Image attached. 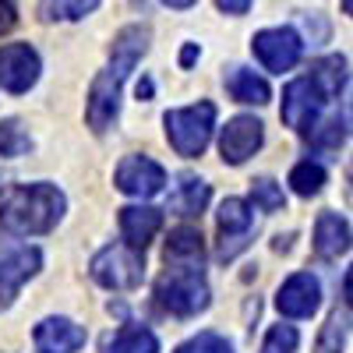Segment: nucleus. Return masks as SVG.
Masks as SVG:
<instances>
[{
  "label": "nucleus",
  "mask_w": 353,
  "mask_h": 353,
  "mask_svg": "<svg viewBox=\"0 0 353 353\" xmlns=\"http://www.w3.org/2000/svg\"><path fill=\"white\" fill-rule=\"evenodd\" d=\"M68 209V198L57 184H11L0 194V230L14 233V237H36L50 233L61 223Z\"/></svg>",
  "instance_id": "obj_1"
},
{
  "label": "nucleus",
  "mask_w": 353,
  "mask_h": 353,
  "mask_svg": "<svg viewBox=\"0 0 353 353\" xmlns=\"http://www.w3.org/2000/svg\"><path fill=\"white\" fill-rule=\"evenodd\" d=\"M209 283H205V269L194 265H166V272L156 279V304L166 314L176 318H194L209 307Z\"/></svg>",
  "instance_id": "obj_2"
},
{
  "label": "nucleus",
  "mask_w": 353,
  "mask_h": 353,
  "mask_svg": "<svg viewBox=\"0 0 353 353\" xmlns=\"http://www.w3.org/2000/svg\"><path fill=\"white\" fill-rule=\"evenodd\" d=\"M166 124V141L173 145L176 156L184 159H194L205 152V145L212 138V128H216V106L212 103H194V106H181V110H170L163 117Z\"/></svg>",
  "instance_id": "obj_3"
},
{
  "label": "nucleus",
  "mask_w": 353,
  "mask_h": 353,
  "mask_svg": "<svg viewBox=\"0 0 353 353\" xmlns=\"http://www.w3.org/2000/svg\"><path fill=\"white\" fill-rule=\"evenodd\" d=\"M88 272L106 290H134L145 279V254L128 244H110L92 258Z\"/></svg>",
  "instance_id": "obj_4"
},
{
  "label": "nucleus",
  "mask_w": 353,
  "mask_h": 353,
  "mask_svg": "<svg viewBox=\"0 0 353 353\" xmlns=\"http://www.w3.org/2000/svg\"><path fill=\"white\" fill-rule=\"evenodd\" d=\"M251 53L261 61L265 71L272 74H283V71H293L301 64V53H304V39L293 32V28L279 25V28H261L251 39Z\"/></svg>",
  "instance_id": "obj_5"
},
{
  "label": "nucleus",
  "mask_w": 353,
  "mask_h": 353,
  "mask_svg": "<svg viewBox=\"0 0 353 353\" xmlns=\"http://www.w3.org/2000/svg\"><path fill=\"white\" fill-rule=\"evenodd\" d=\"M329 99L318 92L311 85V78H293L286 88H283V124L293 128L297 134H311L318 128V117H321V106Z\"/></svg>",
  "instance_id": "obj_6"
},
{
  "label": "nucleus",
  "mask_w": 353,
  "mask_h": 353,
  "mask_svg": "<svg viewBox=\"0 0 353 353\" xmlns=\"http://www.w3.org/2000/svg\"><path fill=\"white\" fill-rule=\"evenodd\" d=\"M219 261H233L248 244L254 233V212L244 198H226L219 205Z\"/></svg>",
  "instance_id": "obj_7"
},
{
  "label": "nucleus",
  "mask_w": 353,
  "mask_h": 353,
  "mask_svg": "<svg viewBox=\"0 0 353 353\" xmlns=\"http://www.w3.org/2000/svg\"><path fill=\"white\" fill-rule=\"evenodd\" d=\"M39 53L28 46V43H8V46H0V88L4 92H28L36 81H39Z\"/></svg>",
  "instance_id": "obj_8"
},
{
  "label": "nucleus",
  "mask_w": 353,
  "mask_h": 353,
  "mask_svg": "<svg viewBox=\"0 0 353 353\" xmlns=\"http://www.w3.org/2000/svg\"><path fill=\"white\" fill-rule=\"evenodd\" d=\"M261 141H265V124L258 117L241 113L233 121H226V128L219 131V156L230 166H241L261 149Z\"/></svg>",
  "instance_id": "obj_9"
},
{
  "label": "nucleus",
  "mask_w": 353,
  "mask_h": 353,
  "mask_svg": "<svg viewBox=\"0 0 353 353\" xmlns=\"http://www.w3.org/2000/svg\"><path fill=\"white\" fill-rule=\"evenodd\" d=\"M113 184L131 198H152L166 184V170L149 156H124L121 166L113 170Z\"/></svg>",
  "instance_id": "obj_10"
},
{
  "label": "nucleus",
  "mask_w": 353,
  "mask_h": 353,
  "mask_svg": "<svg viewBox=\"0 0 353 353\" xmlns=\"http://www.w3.org/2000/svg\"><path fill=\"white\" fill-rule=\"evenodd\" d=\"M117 113H121V78H117L110 68L99 71L92 78V88H88V103H85V121L96 134H103L113 121Z\"/></svg>",
  "instance_id": "obj_11"
},
{
  "label": "nucleus",
  "mask_w": 353,
  "mask_h": 353,
  "mask_svg": "<svg viewBox=\"0 0 353 353\" xmlns=\"http://www.w3.org/2000/svg\"><path fill=\"white\" fill-rule=\"evenodd\" d=\"M318 304H321V283L311 272H293L276 293V307L286 318H311Z\"/></svg>",
  "instance_id": "obj_12"
},
{
  "label": "nucleus",
  "mask_w": 353,
  "mask_h": 353,
  "mask_svg": "<svg viewBox=\"0 0 353 353\" xmlns=\"http://www.w3.org/2000/svg\"><path fill=\"white\" fill-rule=\"evenodd\" d=\"M39 265H43L39 248H18L0 261V311H8L14 304L18 290L39 272Z\"/></svg>",
  "instance_id": "obj_13"
},
{
  "label": "nucleus",
  "mask_w": 353,
  "mask_h": 353,
  "mask_svg": "<svg viewBox=\"0 0 353 353\" xmlns=\"http://www.w3.org/2000/svg\"><path fill=\"white\" fill-rule=\"evenodd\" d=\"M149 25H128L121 28V32L113 36V46H110V71L117 78H124L138 68V61L145 57V50H149Z\"/></svg>",
  "instance_id": "obj_14"
},
{
  "label": "nucleus",
  "mask_w": 353,
  "mask_h": 353,
  "mask_svg": "<svg viewBox=\"0 0 353 353\" xmlns=\"http://www.w3.org/2000/svg\"><path fill=\"white\" fill-rule=\"evenodd\" d=\"M117 223H121V237H124V244L145 254L149 241L156 237L159 226H163V212L152 209V205H124L121 216H117Z\"/></svg>",
  "instance_id": "obj_15"
},
{
  "label": "nucleus",
  "mask_w": 353,
  "mask_h": 353,
  "mask_svg": "<svg viewBox=\"0 0 353 353\" xmlns=\"http://www.w3.org/2000/svg\"><path fill=\"white\" fill-rule=\"evenodd\" d=\"M32 339L46 353H74L85 346V329L74 325L71 318H43L32 332Z\"/></svg>",
  "instance_id": "obj_16"
},
{
  "label": "nucleus",
  "mask_w": 353,
  "mask_h": 353,
  "mask_svg": "<svg viewBox=\"0 0 353 353\" xmlns=\"http://www.w3.org/2000/svg\"><path fill=\"white\" fill-rule=\"evenodd\" d=\"M350 248H353V230H350V223H346L339 212H321L318 223H314V251H318V258L332 261V258L346 254Z\"/></svg>",
  "instance_id": "obj_17"
},
{
  "label": "nucleus",
  "mask_w": 353,
  "mask_h": 353,
  "mask_svg": "<svg viewBox=\"0 0 353 353\" xmlns=\"http://www.w3.org/2000/svg\"><path fill=\"white\" fill-rule=\"evenodd\" d=\"M212 198V188L201 181V176L194 173H181L176 176V188L170 194V209L176 216H201L205 212V205H209Z\"/></svg>",
  "instance_id": "obj_18"
},
{
  "label": "nucleus",
  "mask_w": 353,
  "mask_h": 353,
  "mask_svg": "<svg viewBox=\"0 0 353 353\" xmlns=\"http://www.w3.org/2000/svg\"><path fill=\"white\" fill-rule=\"evenodd\" d=\"M166 265H194L205 269V244L194 226H176L166 237Z\"/></svg>",
  "instance_id": "obj_19"
},
{
  "label": "nucleus",
  "mask_w": 353,
  "mask_h": 353,
  "mask_svg": "<svg viewBox=\"0 0 353 353\" xmlns=\"http://www.w3.org/2000/svg\"><path fill=\"white\" fill-rule=\"evenodd\" d=\"M226 92L233 96V103H248V106H265L272 99V88L261 74H254L251 68H233L226 74Z\"/></svg>",
  "instance_id": "obj_20"
},
{
  "label": "nucleus",
  "mask_w": 353,
  "mask_h": 353,
  "mask_svg": "<svg viewBox=\"0 0 353 353\" xmlns=\"http://www.w3.org/2000/svg\"><path fill=\"white\" fill-rule=\"evenodd\" d=\"M307 78H311V85H314L325 99H336L339 88L346 85V57H343V53L318 57V61L311 64V71H307Z\"/></svg>",
  "instance_id": "obj_21"
},
{
  "label": "nucleus",
  "mask_w": 353,
  "mask_h": 353,
  "mask_svg": "<svg viewBox=\"0 0 353 353\" xmlns=\"http://www.w3.org/2000/svg\"><path fill=\"white\" fill-rule=\"evenodd\" d=\"M106 353H159V339L145 325H124L106 346Z\"/></svg>",
  "instance_id": "obj_22"
},
{
  "label": "nucleus",
  "mask_w": 353,
  "mask_h": 353,
  "mask_svg": "<svg viewBox=\"0 0 353 353\" xmlns=\"http://www.w3.org/2000/svg\"><path fill=\"white\" fill-rule=\"evenodd\" d=\"M290 188L297 191L301 198H314L321 188H325V166L314 163V159H304L290 170Z\"/></svg>",
  "instance_id": "obj_23"
},
{
  "label": "nucleus",
  "mask_w": 353,
  "mask_h": 353,
  "mask_svg": "<svg viewBox=\"0 0 353 353\" xmlns=\"http://www.w3.org/2000/svg\"><path fill=\"white\" fill-rule=\"evenodd\" d=\"M346 332H350L346 318H343L339 311H332V314L325 318V325H321V332H318L314 353H343V346H346Z\"/></svg>",
  "instance_id": "obj_24"
},
{
  "label": "nucleus",
  "mask_w": 353,
  "mask_h": 353,
  "mask_svg": "<svg viewBox=\"0 0 353 353\" xmlns=\"http://www.w3.org/2000/svg\"><path fill=\"white\" fill-rule=\"evenodd\" d=\"M32 149V138L21 128V121H0V156L4 159H18Z\"/></svg>",
  "instance_id": "obj_25"
},
{
  "label": "nucleus",
  "mask_w": 353,
  "mask_h": 353,
  "mask_svg": "<svg viewBox=\"0 0 353 353\" xmlns=\"http://www.w3.org/2000/svg\"><path fill=\"white\" fill-rule=\"evenodd\" d=\"M251 201L258 205L261 212H279L286 205V194H283V188L272 181V176H258V181H251Z\"/></svg>",
  "instance_id": "obj_26"
},
{
  "label": "nucleus",
  "mask_w": 353,
  "mask_h": 353,
  "mask_svg": "<svg viewBox=\"0 0 353 353\" xmlns=\"http://www.w3.org/2000/svg\"><path fill=\"white\" fill-rule=\"evenodd\" d=\"M297 343H301V332L293 325H272L261 343V353H297Z\"/></svg>",
  "instance_id": "obj_27"
},
{
  "label": "nucleus",
  "mask_w": 353,
  "mask_h": 353,
  "mask_svg": "<svg viewBox=\"0 0 353 353\" xmlns=\"http://www.w3.org/2000/svg\"><path fill=\"white\" fill-rule=\"evenodd\" d=\"M307 138L314 141V149H321V152H336L339 145H343V138H346V131H343V121H325V124H318Z\"/></svg>",
  "instance_id": "obj_28"
},
{
  "label": "nucleus",
  "mask_w": 353,
  "mask_h": 353,
  "mask_svg": "<svg viewBox=\"0 0 353 353\" xmlns=\"http://www.w3.org/2000/svg\"><path fill=\"white\" fill-rule=\"evenodd\" d=\"M176 353H233V346L219 332H198L184 346H176Z\"/></svg>",
  "instance_id": "obj_29"
},
{
  "label": "nucleus",
  "mask_w": 353,
  "mask_h": 353,
  "mask_svg": "<svg viewBox=\"0 0 353 353\" xmlns=\"http://www.w3.org/2000/svg\"><path fill=\"white\" fill-rule=\"evenodd\" d=\"M99 4L96 0H85V4H43V18L46 21H74V18H85L88 11H96Z\"/></svg>",
  "instance_id": "obj_30"
},
{
  "label": "nucleus",
  "mask_w": 353,
  "mask_h": 353,
  "mask_svg": "<svg viewBox=\"0 0 353 353\" xmlns=\"http://www.w3.org/2000/svg\"><path fill=\"white\" fill-rule=\"evenodd\" d=\"M18 14H14V4H0V32H8V28H14Z\"/></svg>",
  "instance_id": "obj_31"
},
{
  "label": "nucleus",
  "mask_w": 353,
  "mask_h": 353,
  "mask_svg": "<svg viewBox=\"0 0 353 353\" xmlns=\"http://www.w3.org/2000/svg\"><path fill=\"white\" fill-rule=\"evenodd\" d=\"M343 128L353 131V81H350V88H346V103H343Z\"/></svg>",
  "instance_id": "obj_32"
},
{
  "label": "nucleus",
  "mask_w": 353,
  "mask_h": 353,
  "mask_svg": "<svg viewBox=\"0 0 353 353\" xmlns=\"http://www.w3.org/2000/svg\"><path fill=\"white\" fill-rule=\"evenodd\" d=\"M223 14H248L251 11V4H248V0H241V4H226V0H219V4H216Z\"/></svg>",
  "instance_id": "obj_33"
},
{
  "label": "nucleus",
  "mask_w": 353,
  "mask_h": 353,
  "mask_svg": "<svg viewBox=\"0 0 353 353\" xmlns=\"http://www.w3.org/2000/svg\"><path fill=\"white\" fill-rule=\"evenodd\" d=\"M198 53H201V50H198L194 43H188V46L181 50V68H191V64L198 61Z\"/></svg>",
  "instance_id": "obj_34"
},
{
  "label": "nucleus",
  "mask_w": 353,
  "mask_h": 353,
  "mask_svg": "<svg viewBox=\"0 0 353 353\" xmlns=\"http://www.w3.org/2000/svg\"><path fill=\"white\" fill-rule=\"evenodd\" d=\"M343 297H346V304L353 307V265L346 269V279H343Z\"/></svg>",
  "instance_id": "obj_35"
},
{
  "label": "nucleus",
  "mask_w": 353,
  "mask_h": 353,
  "mask_svg": "<svg viewBox=\"0 0 353 353\" xmlns=\"http://www.w3.org/2000/svg\"><path fill=\"white\" fill-rule=\"evenodd\" d=\"M152 96V81L145 78V81H138V99H149Z\"/></svg>",
  "instance_id": "obj_36"
},
{
  "label": "nucleus",
  "mask_w": 353,
  "mask_h": 353,
  "mask_svg": "<svg viewBox=\"0 0 353 353\" xmlns=\"http://www.w3.org/2000/svg\"><path fill=\"white\" fill-rule=\"evenodd\" d=\"M343 11H346V14L353 18V0H346V4H343Z\"/></svg>",
  "instance_id": "obj_37"
},
{
  "label": "nucleus",
  "mask_w": 353,
  "mask_h": 353,
  "mask_svg": "<svg viewBox=\"0 0 353 353\" xmlns=\"http://www.w3.org/2000/svg\"><path fill=\"white\" fill-rule=\"evenodd\" d=\"M350 184H353V163H350Z\"/></svg>",
  "instance_id": "obj_38"
}]
</instances>
